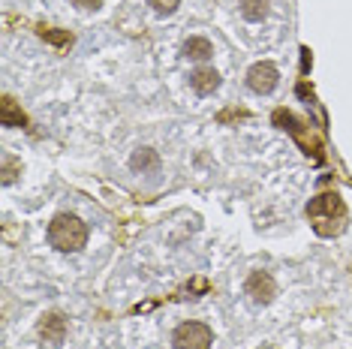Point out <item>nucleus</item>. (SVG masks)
I'll use <instances>...</instances> for the list:
<instances>
[{
	"instance_id": "8",
	"label": "nucleus",
	"mask_w": 352,
	"mask_h": 349,
	"mask_svg": "<svg viewBox=\"0 0 352 349\" xmlns=\"http://www.w3.org/2000/svg\"><path fill=\"white\" fill-rule=\"evenodd\" d=\"M190 87L199 93V97H208L220 87V73L214 67H199L193 76H190Z\"/></svg>"
},
{
	"instance_id": "4",
	"label": "nucleus",
	"mask_w": 352,
	"mask_h": 349,
	"mask_svg": "<svg viewBox=\"0 0 352 349\" xmlns=\"http://www.w3.org/2000/svg\"><path fill=\"white\" fill-rule=\"evenodd\" d=\"M277 82H280V69L268 60H259L247 69V87H250L253 93H259V97H265V93L274 91Z\"/></svg>"
},
{
	"instance_id": "13",
	"label": "nucleus",
	"mask_w": 352,
	"mask_h": 349,
	"mask_svg": "<svg viewBox=\"0 0 352 349\" xmlns=\"http://www.w3.org/2000/svg\"><path fill=\"white\" fill-rule=\"evenodd\" d=\"M148 6H151V10H154L157 15H172V12L181 6V0H148Z\"/></svg>"
},
{
	"instance_id": "10",
	"label": "nucleus",
	"mask_w": 352,
	"mask_h": 349,
	"mask_svg": "<svg viewBox=\"0 0 352 349\" xmlns=\"http://www.w3.org/2000/svg\"><path fill=\"white\" fill-rule=\"evenodd\" d=\"M0 126H28V115L15 106L12 97L0 100Z\"/></svg>"
},
{
	"instance_id": "5",
	"label": "nucleus",
	"mask_w": 352,
	"mask_h": 349,
	"mask_svg": "<svg viewBox=\"0 0 352 349\" xmlns=\"http://www.w3.org/2000/svg\"><path fill=\"white\" fill-rule=\"evenodd\" d=\"M244 295L253 301V304H271L277 295V283L268 271H253L244 280Z\"/></svg>"
},
{
	"instance_id": "11",
	"label": "nucleus",
	"mask_w": 352,
	"mask_h": 349,
	"mask_svg": "<svg viewBox=\"0 0 352 349\" xmlns=\"http://www.w3.org/2000/svg\"><path fill=\"white\" fill-rule=\"evenodd\" d=\"M181 52H184V58H190V60H208L214 54V45L208 43L205 36H190Z\"/></svg>"
},
{
	"instance_id": "1",
	"label": "nucleus",
	"mask_w": 352,
	"mask_h": 349,
	"mask_svg": "<svg viewBox=\"0 0 352 349\" xmlns=\"http://www.w3.org/2000/svg\"><path fill=\"white\" fill-rule=\"evenodd\" d=\"M307 217L314 223V232L322 238H334L346 229V205L338 193H322L307 202Z\"/></svg>"
},
{
	"instance_id": "14",
	"label": "nucleus",
	"mask_w": 352,
	"mask_h": 349,
	"mask_svg": "<svg viewBox=\"0 0 352 349\" xmlns=\"http://www.w3.org/2000/svg\"><path fill=\"white\" fill-rule=\"evenodd\" d=\"M15 181V160L12 157H3V187H10Z\"/></svg>"
},
{
	"instance_id": "3",
	"label": "nucleus",
	"mask_w": 352,
	"mask_h": 349,
	"mask_svg": "<svg viewBox=\"0 0 352 349\" xmlns=\"http://www.w3.org/2000/svg\"><path fill=\"white\" fill-rule=\"evenodd\" d=\"M214 331L205 322H181L172 331V349H211Z\"/></svg>"
},
{
	"instance_id": "15",
	"label": "nucleus",
	"mask_w": 352,
	"mask_h": 349,
	"mask_svg": "<svg viewBox=\"0 0 352 349\" xmlns=\"http://www.w3.org/2000/svg\"><path fill=\"white\" fill-rule=\"evenodd\" d=\"M73 3L78 6V10H87V12H91V10H100L102 0H73Z\"/></svg>"
},
{
	"instance_id": "7",
	"label": "nucleus",
	"mask_w": 352,
	"mask_h": 349,
	"mask_svg": "<svg viewBox=\"0 0 352 349\" xmlns=\"http://www.w3.org/2000/svg\"><path fill=\"white\" fill-rule=\"evenodd\" d=\"M36 331H39V337H43L45 344L60 346V344H63V337H67V319H63V313H58V311L43 313V316H39Z\"/></svg>"
},
{
	"instance_id": "6",
	"label": "nucleus",
	"mask_w": 352,
	"mask_h": 349,
	"mask_svg": "<svg viewBox=\"0 0 352 349\" xmlns=\"http://www.w3.org/2000/svg\"><path fill=\"white\" fill-rule=\"evenodd\" d=\"M271 121H274V126H280V130H286V133H292V136L295 139H298L301 142V148H304V154H314L316 157V160H319V145H316V142L314 139H307V133H301L298 130V121H295V115H289V112H286V109H277V112L274 115H271Z\"/></svg>"
},
{
	"instance_id": "2",
	"label": "nucleus",
	"mask_w": 352,
	"mask_h": 349,
	"mask_svg": "<svg viewBox=\"0 0 352 349\" xmlns=\"http://www.w3.org/2000/svg\"><path fill=\"white\" fill-rule=\"evenodd\" d=\"M49 241L60 253H78L87 244V223L76 214H58L49 223Z\"/></svg>"
},
{
	"instance_id": "9",
	"label": "nucleus",
	"mask_w": 352,
	"mask_h": 349,
	"mask_svg": "<svg viewBox=\"0 0 352 349\" xmlns=\"http://www.w3.org/2000/svg\"><path fill=\"white\" fill-rule=\"evenodd\" d=\"M130 169L133 172H142V174L160 172V154H157L154 148H135L133 157H130Z\"/></svg>"
},
{
	"instance_id": "12",
	"label": "nucleus",
	"mask_w": 352,
	"mask_h": 349,
	"mask_svg": "<svg viewBox=\"0 0 352 349\" xmlns=\"http://www.w3.org/2000/svg\"><path fill=\"white\" fill-rule=\"evenodd\" d=\"M268 12V0H241V15L247 21H262Z\"/></svg>"
}]
</instances>
